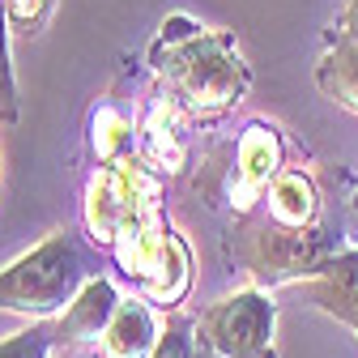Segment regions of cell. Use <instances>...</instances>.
I'll return each mask as SVG.
<instances>
[{"mask_svg": "<svg viewBox=\"0 0 358 358\" xmlns=\"http://www.w3.org/2000/svg\"><path fill=\"white\" fill-rule=\"evenodd\" d=\"M52 354H56L52 320H34L22 333H9L0 341V358H52Z\"/></svg>", "mask_w": 358, "mask_h": 358, "instance_id": "16", "label": "cell"}, {"mask_svg": "<svg viewBox=\"0 0 358 358\" xmlns=\"http://www.w3.org/2000/svg\"><path fill=\"white\" fill-rule=\"evenodd\" d=\"M354 213H358V192H354Z\"/></svg>", "mask_w": 358, "mask_h": 358, "instance_id": "22", "label": "cell"}, {"mask_svg": "<svg viewBox=\"0 0 358 358\" xmlns=\"http://www.w3.org/2000/svg\"><path fill=\"white\" fill-rule=\"evenodd\" d=\"M145 64L188 124H217L252 90V69L239 52L235 30L201 26L188 13H171L158 22Z\"/></svg>", "mask_w": 358, "mask_h": 358, "instance_id": "1", "label": "cell"}, {"mask_svg": "<svg viewBox=\"0 0 358 358\" xmlns=\"http://www.w3.org/2000/svg\"><path fill=\"white\" fill-rule=\"evenodd\" d=\"M9 17H5V0H0V124L13 128L17 124V77H13V56H9Z\"/></svg>", "mask_w": 358, "mask_h": 358, "instance_id": "17", "label": "cell"}, {"mask_svg": "<svg viewBox=\"0 0 358 358\" xmlns=\"http://www.w3.org/2000/svg\"><path fill=\"white\" fill-rule=\"evenodd\" d=\"M333 34L345 43H358V0H345L341 13L333 17Z\"/></svg>", "mask_w": 358, "mask_h": 358, "instance_id": "19", "label": "cell"}, {"mask_svg": "<svg viewBox=\"0 0 358 358\" xmlns=\"http://www.w3.org/2000/svg\"><path fill=\"white\" fill-rule=\"evenodd\" d=\"M299 290L307 294V303L316 311H324L337 324L358 333V248H345L341 256H333L324 273L303 282Z\"/></svg>", "mask_w": 358, "mask_h": 358, "instance_id": "11", "label": "cell"}, {"mask_svg": "<svg viewBox=\"0 0 358 358\" xmlns=\"http://www.w3.org/2000/svg\"><path fill=\"white\" fill-rule=\"evenodd\" d=\"M260 217L278 222V227H290V231H307V227H320L324 222V201H320V188L311 171L303 166H286L273 184H268L260 209Z\"/></svg>", "mask_w": 358, "mask_h": 358, "instance_id": "10", "label": "cell"}, {"mask_svg": "<svg viewBox=\"0 0 358 358\" xmlns=\"http://www.w3.org/2000/svg\"><path fill=\"white\" fill-rule=\"evenodd\" d=\"M196 358H213V354H209V350H201V345H196Z\"/></svg>", "mask_w": 358, "mask_h": 358, "instance_id": "21", "label": "cell"}, {"mask_svg": "<svg viewBox=\"0 0 358 358\" xmlns=\"http://www.w3.org/2000/svg\"><path fill=\"white\" fill-rule=\"evenodd\" d=\"M158 333H162L158 311L145 299L128 294V299H120L115 316L99 341V358H150L158 345Z\"/></svg>", "mask_w": 358, "mask_h": 358, "instance_id": "12", "label": "cell"}, {"mask_svg": "<svg viewBox=\"0 0 358 358\" xmlns=\"http://www.w3.org/2000/svg\"><path fill=\"white\" fill-rule=\"evenodd\" d=\"M316 90L329 103L358 115V43L329 34V48L316 60Z\"/></svg>", "mask_w": 358, "mask_h": 358, "instance_id": "14", "label": "cell"}, {"mask_svg": "<svg viewBox=\"0 0 358 358\" xmlns=\"http://www.w3.org/2000/svg\"><path fill=\"white\" fill-rule=\"evenodd\" d=\"M286 171V132L273 120H248L239 137L217 145L201 175L196 192L205 196L209 209L227 213V222H243L260 209L268 184Z\"/></svg>", "mask_w": 358, "mask_h": 358, "instance_id": "4", "label": "cell"}, {"mask_svg": "<svg viewBox=\"0 0 358 358\" xmlns=\"http://www.w3.org/2000/svg\"><path fill=\"white\" fill-rule=\"evenodd\" d=\"M52 358H90V354H52Z\"/></svg>", "mask_w": 358, "mask_h": 358, "instance_id": "20", "label": "cell"}, {"mask_svg": "<svg viewBox=\"0 0 358 358\" xmlns=\"http://www.w3.org/2000/svg\"><path fill=\"white\" fill-rule=\"evenodd\" d=\"M227 252L231 260L252 278L256 290H268L273 294L278 286H303L311 278H320L329 260L341 256V231L324 217L320 227H307V231H290V227H278L260 213L243 217V222H231L227 231Z\"/></svg>", "mask_w": 358, "mask_h": 358, "instance_id": "2", "label": "cell"}, {"mask_svg": "<svg viewBox=\"0 0 358 358\" xmlns=\"http://www.w3.org/2000/svg\"><path fill=\"white\" fill-rule=\"evenodd\" d=\"M120 290L111 278L94 273L81 290L77 299L60 311V316L52 320V337H56V354H90V345L99 350L111 316H115V307H120Z\"/></svg>", "mask_w": 358, "mask_h": 358, "instance_id": "9", "label": "cell"}, {"mask_svg": "<svg viewBox=\"0 0 358 358\" xmlns=\"http://www.w3.org/2000/svg\"><path fill=\"white\" fill-rule=\"evenodd\" d=\"M85 150L94 158V166H111V162H120L128 154H137V120H132L120 103L103 99L94 111H90Z\"/></svg>", "mask_w": 358, "mask_h": 358, "instance_id": "13", "label": "cell"}, {"mask_svg": "<svg viewBox=\"0 0 358 358\" xmlns=\"http://www.w3.org/2000/svg\"><path fill=\"white\" fill-rule=\"evenodd\" d=\"M196 345L213 358H278V303L243 286L213 299L196 316Z\"/></svg>", "mask_w": 358, "mask_h": 358, "instance_id": "7", "label": "cell"}, {"mask_svg": "<svg viewBox=\"0 0 358 358\" xmlns=\"http://www.w3.org/2000/svg\"><path fill=\"white\" fill-rule=\"evenodd\" d=\"M60 0H5V17H9V34L13 38H38L48 30L52 13H56Z\"/></svg>", "mask_w": 358, "mask_h": 358, "instance_id": "15", "label": "cell"}, {"mask_svg": "<svg viewBox=\"0 0 358 358\" xmlns=\"http://www.w3.org/2000/svg\"><path fill=\"white\" fill-rule=\"evenodd\" d=\"M158 213H166V175H158L141 154L94 166V175L85 179L81 227L85 239L103 252H111L128 227H141Z\"/></svg>", "mask_w": 358, "mask_h": 358, "instance_id": "6", "label": "cell"}, {"mask_svg": "<svg viewBox=\"0 0 358 358\" xmlns=\"http://www.w3.org/2000/svg\"><path fill=\"white\" fill-rule=\"evenodd\" d=\"M115 268L128 278L132 294L145 299L158 311H179L192 294L196 282V264H192V248L179 235V227L171 222V213H158L141 227H128L115 248H111Z\"/></svg>", "mask_w": 358, "mask_h": 358, "instance_id": "5", "label": "cell"}, {"mask_svg": "<svg viewBox=\"0 0 358 358\" xmlns=\"http://www.w3.org/2000/svg\"><path fill=\"white\" fill-rule=\"evenodd\" d=\"M94 273V256L81 243V235L60 227L0 268V311L26 316L30 324L56 320Z\"/></svg>", "mask_w": 358, "mask_h": 358, "instance_id": "3", "label": "cell"}, {"mask_svg": "<svg viewBox=\"0 0 358 358\" xmlns=\"http://www.w3.org/2000/svg\"><path fill=\"white\" fill-rule=\"evenodd\" d=\"M150 358H196V320L171 311L162 320V333H158V345Z\"/></svg>", "mask_w": 358, "mask_h": 358, "instance_id": "18", "label": "cell"}, {"mask_svg": "<svg viewBox=\"0 0 358 358\" xmlns=\"http://www.w3.org/2000/svg\"><path fill=\"white\" fill-rule=\"evenodd\" d=\"M188 120L162 90H154L150 103L141 107L137 120V154L158 171V175H184L192 166V145H188Z\"/></svg>", "mask_w": 358, "mask_h": 358, "instance_id": "8", "label": "cell"}]
</instances>
